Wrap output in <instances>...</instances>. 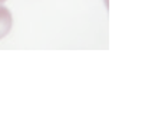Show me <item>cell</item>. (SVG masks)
<instances>
[{
	"mask_svg": "<svg viewBox=\"0 0 158 136\" xmlns=\"http://www.w3.org/2000/svg\"><path fill=\"white\" fill-rule=\"evenodd\" d=\"M12 26H13L12 13H10V10L7 7L0 4V39L7 36L9 32L12 30Z\"/></svg>",
	"mask_w": 158,
	"mask_h": 136,
	"instance_id": "cell-1",
	"label": "cell"
},
{
	"mask_svg": "<svg viewBox=\"0 0 158 136\" xmlns=\"http://www.w3.org/2000/svg\"><path fill=\"white\" fill-rule=\"evenodd\" d=\"M4 2H6V0H0V3H4Z\"/></svg>",
	"mask_w": 158,
	"mask_h": 136,
	"instance_id": "cell-2",
	"label": "cell"
}]
</instances>
